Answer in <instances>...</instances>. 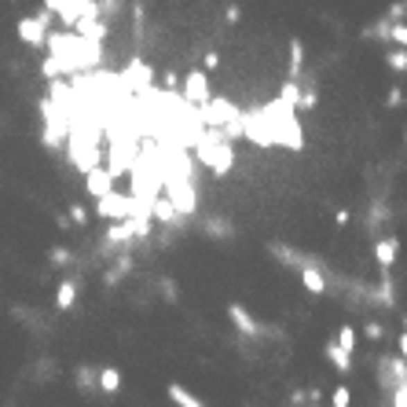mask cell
<instances>
[{
  "mask_svg": "<svg viewBox=\"0 0 407 407\" xmlns=\"http://www.w3.org/2000/svg\"><path fill=\"white\" fill-rule=\"evenodd\" d=\"M389 397H392V400H389V407H407V386H400V389H392V392H389Z\"/></svg>",
  "mask_w": 407,
  "mask_h": 407,
  "instance_id": "4316f807",
  "label": "cell"
},
{
  "mask_svg": "<svg viewBox=\"0 0 407 407\" xmlns=\"http://www.w3.org/2000/svg\"><path fill=\"white\" fill-rule=\"evenodd\" d=\"M397 253H400V239L397 235H386V239L374 243V261H378L381 272H389L392 264H397Z\"/></svg>",
  "mask_w": 407,
  "mask_h": 407,
  "instance_id": "ba28073f",
  "label": "cell"
},
{
  "mask_svg": "<svg viewBox=\"0 0 407 407\" xmlns=\"http://www.w3.org/2000/svg\"><path fill=\"white\" fill-rule=\"evenodd\" d=\"M162 294H165V301H176V286L169 283V279H162Z\"/></svg>",
  "mask_w": 407,
  "mask_h": 407,
  "instance_id": "4dcf8cb0",
  "label": "cell"
},
{
  "mask_svg": "<svg viewBox=\"0 0 407 407\" xmlns=\"http://www.w3.org/2000/svg\"><path fill=\"white\" fill-rule=\"evenodd\" d=\"M397 356H404V360H407V330L397 338Z\"/></svg>",
  "mask_w": 407,
  "mask_h": 407,
  "instance_id": "1f68e13d",
  "label": "cell"
},
{
  "mask_svg": "<svg viewBox=\"0 0 407 407\" xmlns=\"http://www.w3.org/2000/svg\"><path fill=\"white\" fill-rule=\"evenodd\" d=\"M227 315H232V323H235V330H239L243 338H261V334H264V323L253 320L243 304H227Z\"/></svg>",
  "mask_w": 407,
  "mask_h": 407,
  "instance_id": "8992f818",
  "label": "cell"
},
{
  "mask_svg": "<svg viewBox=\"0 0 407 407\" xmlns=\"http://www.w3.org/2000/svg\"><path fill=\"white\" fill-rule=\"evenodd\" d=\"M404 330H407V312H404Z\"/></svg>",
  "mask_w": 407,
  "mask_h": 407,
  "instance_id": "e575fe53",
  "label": "cell"
},
{
  "mask_svg": "<svg viewBox=\"0 0 407 407\" xmlns=\"http://www.w3.org/2000/svg\"><path fill=\"white\" fill-rule=\"evenodd\" d=\"M400 99H404V92H400L397 85H392V88H389V96H386V107H400Z\"/></svg>",
  "mask_w": 407,
  "mask_h": 407,
  "instance_id": "f546056e",
  "label": "cell"
},
{
  "mask_svg": "<svg viewBox=\"0 0 407 407\" xmlns=\"http://www.w3.org/2000/svg\"><path fill=\"white\" fill-rule=\"evenodd\" d=\"M386 62L392 73H407V48H389L386 52Z\"/></svg>",
  "mask_w": 407,
  "mask_h": 407,
  "instance_id": "44dd1931",
  "label": "cell"
},
{
  "mask_svg": "<svg viewBox=\"0 0 407 407\" xmlns=\"http://www.w3.org/2000/svg\"><path fill=\"white\" fill-rule=\"evenodd\" d=\"M392 286H397V283H392V275L386 272V275H381V283H378V301L381 304H386V309H392V304H397V290H392Z\"/></svg>",
  "mask_w": 407,
  "mask_h": 407,
  "instance_id": "ac0fdd59",
  "label": "cell"
},
{
  "mask_svg": "<svg viewBox=\"0 0 407 407\" xmlns=\"http://www.w3.org/2000/svg\"><path fill=\"white\" fill-rule=\"evenodd\" d=\"M297 99H301V88H297V81H286L283 88H279V103H283V107L297 110Z\"/></svg>",
  "mask_w": 407,
  "mask_h": 407,
  "instance_id": "ffe728a7",
  "label": "cell"
},
{
  "mask_svg": "<svg viewBox=\"0 0 407 407\" xmlns=\"http://www.w3.org/2000/svg\"><path fill=\"white\" fill-rule=\"evenodd\" d=\"M73 386L81 392H99V371L96 367H78V371H73Z\"/></svg>",
  "mask_w": 407,
  "mask_h": 407,
  "instance_id": "4fadbf2b",
  "label": "cell"
},
{
  "mask_svg": "<svg viewBox=\"0 0 407 407\" xmlns=\"http://www.w3.org/2000/svg\"><path fill=\"white\" fill-rule=\"evenodd\" d=\"M378 367H381L378 381H381V389H386V392L407 386V360H404V356H381Z\"/></svg>",
  "mask_w": 407,
  "mask_h": 407,
  "instance_id": "7a4b0ae2",
  "label": "cell"
},
{
  "mask_svg": "<svg viewBox=\"0 0 407 407\" xmlns=\"http://www.w3.org/2000/svg\"><path fill=\"white\" fill-rule=\"evenodd\" d=\"M320 107V88H315V81H309L301 88V99H297V110H315Z\"/></svg>",
  "mask_w": 407,
  "mask_h": 407,
  "instance_id": "d6986e66",
  "label": "cell"
},
{
  "mask_svg": "<svg viewBox=\"0 0 407 407\" xmlns=\"http://www.w3.org/2000/svg\"><path fill=\"white\" fill-rule=\"evenodd\" d=\"M48 22H52V19H48V11H44V15H33V19H19V37L26 44H33V48H41L48 41Z\"/></svg>",
  "mask_w": 407,
  "mask_h": 407,
  "instance_id": "277c9868",
  "label": "cell"
},
{
  "mask_svg": "<svg viewBox=\"0 0 407 407\" xmlns=\"http://www.w3.org/2000/svg\"><path fill=\"white\" fill-rule=\"evenodd\" d=\"M99 392H103V397H118L121 392V371L118 367H99Z\"/></svg>",
  "mask_w": 407,
  "mask_h": 407,
  "instance_id": "30bf717a",
  "label": "cell"
},
{
  "mask_svg": "<svg viewBox=\"0 0 407 407\" xmlns=\"http://www.w3.org/2000/svg\"><path fill=\"white\" fill-rule=\"evenodd\" d=\"M330 407H352V392H349V386H338V389H334V397H330Z\"/></svg>",
  "mask_w": 407,
  "mask_h": 407,
  "instance_id": "603a6c76",
  "label": "cell"
},
{
  "mask_svg": "<svg viewBox=\"0 0 407 407\" xmlns=\"http://www.w3.org/2000/svg\"><path fill=\"white\" fill-rule=\"evenodd\" d=\"M202 232L213 235V239H232L235 227L227 224V220H220V217H206V220H202Z\"/></svg>",
  "mask_w": 407,
  "mask_h": 407,
  "instance_id": "2e32d148",
  "label": "cell"
},
{
  "mask_svg": "<svg viewBox=\"0 0 407 407\" xmlns=\"http://www.w3.org/2000/svg\"><path fill=\"white\" fill-rule=\"evenodd\" d=\"M165 392H169V400H173L176 407H206L191 389H184L180 381H169V389H165Z\"/></svg>",
  "mask_w": 407,
  "mask_h": 407,
  "instance_id": "7c38bea8",
  "label": "cell"
},
{
  "mask_svg": "<svg viewBox=\"0 0 407 407\" xmlns=\"http://www.w3.org/2000/svg\"><path fill=\"white\" fill-rule=\"evenodd\" d=\"M220 67V55L217 52H206V70H217Z\"/></svg>",
  "mask_w": 407,
  "mask_h": 407,
  "instance_id": "d6a6232c",
  "label": "cell"
},
{
  "mask_svg": "<svg viewBox=\"0 0 407 407\" xmlns=\"http://www.w3.org/2000/svg\"><path fill=\"white\" fill-rule=\"evenodd\" d=\"M70 224H88V213H85V206H70Z\"/></svg>",
  "mask_w": 407,
  "mask_h": 407,
  "instance_id": "83f0119b",
  "label": "cell"
},
{
  "mask_svg": "<svg viewBox=\"0 0 407 407\" xmlns=\"http://www.w3.org/2000/svg\"><path fill=\"white\" fill-rule=\"evenodd\" d=\"M301 70H304V44H301V37H294L290 41V81H297Z\"/></svg>",
  "mask_w": 407,
  "mask_h": 407,
  "instance_id": "9a60e30c",
  "label": "cell"
},
{
  "mask_svg": "<svg viewBox=\"0 0 407 407\" xmlns=\"http://www.w3.org/2000/svg\"><path fill=\"white\" fill-rule=\"evenodd\" d=\"M176 206V213H195V187H191V180H184V176H169V195H165Z\"/></svg>",
  "mask_w": 407,
  "mask_h": 407,
  "instance_id": "3957f363",
  "label": "cell"
},
{
  "mask_svg": "<svg viewBox=\"0 0 407 407\" xmlns=\"http://www.w3.org/2000/svg\"><path fill=\"white\" fill-rule=\"evenodd\" d=\"M334 220H338V227H345V224H349V209H338Z\"/></svg>",
  "mask_w": 407,
  "mask_h": 407,
  "instance_id": "836d02e7",
  "label": "cell"
},
{
  "mask_svg": "<svg viewBox=\"0 0 407 407\" xmlns=\"http://www.w3.org/2000/svg\"><path fill=\"white\" fill-rule=\"evenodd\" d=\"M389 41L397 48H407V26H404V22H397V26L389 30Z\"/></svg>",
  "mask_w": 407,
  "mask_h": 407,
  "instance_id": "d4e9b609",
  "label": "cell"
},
{
  "mask_svg": "<svg viewBox=\"0 0 407 407\" xmlns=\"http://www.w3.org/2000/svg\"><path fill=\"white\" fill-rule=\"evenodd\" d=\"M198 158H202V165H209L213 176H224V173L235 165V150H232V144H224L217 132H209V136L198 144Z\"/></svg>",
  "mask_w": 407,
  "mask_h": 407,
  "instance_id": "6da1fadb",
  "label": "cell"
},
{
  "mask_svg": "<svg viewBox=\"0 0 407 407\" xmlns=\"http://www.w3.org/2000/svg\"><path fill=\"white\" fill-rule=\"evenodd\" d=\"M224 19H227V22H232V26H235V22H239V19H243V8H239V4H227V11H224Z\"/></svg>",
  "mask_w": 407,
  "mask_h": 407,
  "instance_id": "f1b7e54d",
  "label": "cell"
},
{
  "mask_svg": "<svg viewBox=\"0 0 407 407\" xmlns=\"http://www.w3.org/2000/svg\"><path fill=\"white\" fill-rule=\"evenodd\" d=\"M334 341H338V345H341V349H345V352L352 356V349H356V330H352V327L345 323V327L338 330V338H334Z\"/></svg>",
  "mask_w": 407,
  "mask_h": 407,
  "instance_id": "7402d4cb",
  "label": "cell"
},
{
  "mask_svg": "<svg viewBox=\"0 0 407 407\" xmlns=\"http://www.w3.org/2000/svg\"><path fill=\"white\" fill-rule=\"evenodd\" d=\"M184 99H187V103H195V107L209 103V78L202 70H191L184 78Z\"/></svg>",
  "mask_w": 407,
  "mask_h": 407,
  "instance_id": "5b68a950",
  "label": "cell"
},
{
  "mask_svg": "<svg viewBox=\"0 0 407 407\" xmlns=\"http://www.w3.org/2000/svg\"><path fill=\"white\" fill-rule=\"evenodd\" d=\"M73 301H78V279H62L55 290V309L67 312V309H73Z\"/></svg>",
  "mask_w": 407,
  "mask_h": 407,
  "instance_id": "8fae6325",
  "label": "cell"
},
{
  "mask_svg": "<svg viewBox=\"0 0 407 407\" xmlns=\"http://www.w3.org/2000/svg\"><path fill=\"white\" fill-rule=\"evenodd\" d=\"M129 268H132V257H129V253H118V268H110V272L103 275V283H107V286H118Z\"/></svg>",
  "mask_w": 407,
  "mask_h": 407,
  "instance_id": "e0dca14e",
  "label": "cell"
},
{
  "mask_svg": "<svg viewBox=\"0 0 407 407\" xmlns=\"http://www.w3.org/2000/svg\"><path fill=\"white\" fill-rule=\"evenodd\" d=\"M404 4H407V0H404Z\"/></svg>",
  "mask_w": 407,
  "mask_h": 407,
  "instance_id": "d590c367",
  "label": "cell"
},
{
  "mask_svg": "<svg viewBox=\"0 0 407 407\" xmlns=\"http://www.w3.org/2000/svg\"><path fill=\"white\" fill-rule=\"evenodd\" d=\"M301 286L309 290V294H327V275L320 268H304L301 272Z\"/></svg>",
  "mask_w": 407,
  "mask_h": 407,
  "instance_id": "5bb4252c",
  "label": "cell"
},
{
  "mask_svg": "<svg viewBox=\"0 0 407 407\" xmlns=\"http://www.w3.org/2000/svg\"><path fill=\"white\" fill-rule=\"evenodd\" d=\"M323 352H327V360L334 363V371H338V374H352V356H349L345 349H341L338 341H327Z\"/></svg>",
  "mask_w": 407,
  "mask_h": 407,
  "instance_id": "9c48e42d",
  "label": "cell"
},
{
  "mask_svg": "<svg viewBox=\"0 0 407 407\" xmlns=\"http://www.w3.org/2000/svg\"><path fill=\"white\" fill-rule=\"evenodd\" d=\"M85 187H88V195H96L99 202H103L107 195H114V176H110V169H96L92 173H85Z\"/></svg>",
  "mask_w": 407,
  "mask_h": 407,
  "instance_id": "52a82bcc",
  "label": "cell"
},
{
  "mask_svg": "<svg viewBox=\"0 0 407 407\" xmlns=\"http://www.w3.org/2000/svg\"><path fill=\"white\" fill-rule=\"evenodd\" d=\"M48 261H52V264H55V268H62V264H70L73 257H70V250H62V246H55L52 253H48Z\"/></svg>",
  "mask_w": 407,
  "mask_h": 407,
  "instance_id": "484cf974",
  "label": "cell"
},
{
  "mask_svg": "<svg viewBox=\"0 0 407 407\" xmlns=\"http://www.w3.org/2000/svg\"><path fill=\"white\" fill-rule=\"evenodd\" d=\"M363 338H367V341H381V338H386V327H381L378 320H371V323L363 327Z\"/></svg>",
  "mask_w": 407,
  "mask_h": 407,
  "instance_id": "cb8c5ba5",
  "label": "cell"
}]
</instances>
